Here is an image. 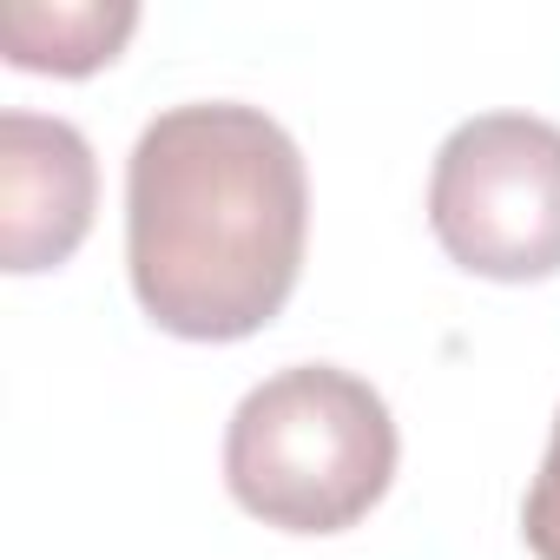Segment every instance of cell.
<instances>
[{
	"label": "cell",
	"instance_id": "7a4b0ae2",
	"mask_svg": "<svg viewBox=\"0 0 560 560\" xmlns=\"http://www.w3.org/2000/svg\"><path fill=\"white\" fill-rule=\"evenodd\" d=\"M396 455V416L363 376L291 363L231 409L224 488L277 534H343L389 494Z\"/></svg>",
	"mask_w": 560,
	"mask_h": 560
},
{
	"label": "cell",
	"instance_id": "3957f363",
	"mask_svg": "<svg viewBox=\"0 0 560 560\" xmlns=\"http://www.w3.org/2000/svg\"><path fill=\"white\" fill-rule=\"evenodd\" d=\"M435 244L488 284L560 270V126L534 113L462 119L429 172Z\"/></svg>",
	"mask_w": 560,
	"mask_h": 560
},
{
	"label": "cell",
	"instance_id": "277c9868",
	"mask_svg": "<svg viewBox=\"0 0 560 560\" xmlns=\"http://www.w3.org/2000/svg\"><path fill=\"white\" fill-rule=\"evenodd\" d=\"M100 205V165L80 126L47 113H0V264L14 277L60 270Z\"/></svg>",
	"mask_w": 560,
	"mask_h": 560
},
{
	"label": "cell",
	"instance_id": "6da1fadb",
	"mask_svg": "<svg viewBox=\"0 0 560 560\" xmlns=\"http://www.w3.org/2000/svg\"><path fill=\"white\" fill-rule=\"evenodd\" d=\"M311 172L264 106H165L126 159V270L139 311L185 343H244L291 304Z\"/></svg>",
	"mask_w": 560,
	"mask_h": 560
},
{
	"label": "cell",
	"instance_id": "5b68a950",
	"mask_svg": "<svg viewBox=\"0 0 560 560\" xmlns=\"http://www.w3.org/2000/svg\"><path fill=\"white\" fill-rule=\"evenodd\" d=\"M132 27H139V8H126V0H54V8L21 0V8L0 14V47L21 73L86 80L119 60Z\"/></svg>",
	"mask_w": 560,
	"mask_h": 560
},
{
	"label": "cell",
	"instance_id": "8992f818",
	"mask_svg": "<svg viewBox=\"0 0 560 560\" xmlns=\"http://www.w3.org/2000/svg\"><path fill=\"white\" fill-rule=\"evenodd\" d=\"M521 540H527L534 560H560V416H553L540 475H534V488L521 501Z\"/></svg>",
	"mask_w": 560,
	"mask_h": 560
}]
</instances>
